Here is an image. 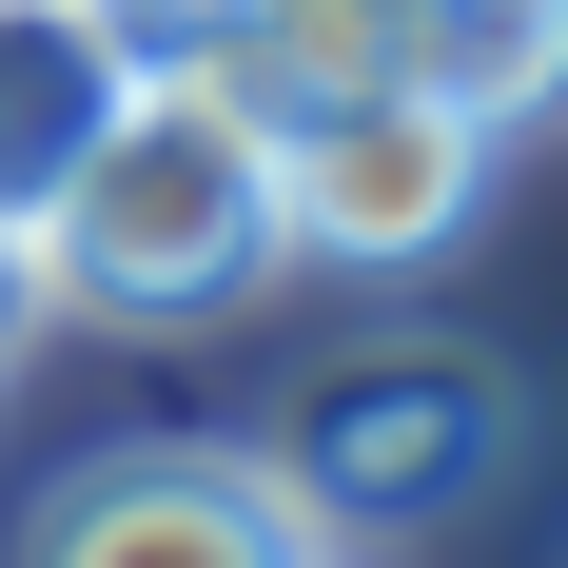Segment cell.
I'll return each mask as SVG.
<instances>
[{
	"mask_svg": "<svg viewBox=\"0 0 568 568\" xmlns=\"http://www.w3.org/2000/svg\"><path fill=\"white\" fill-rule=\"evenodd\" d=\"M40 334V255H20V235H0V353Z\"/></svg>",
	"mask_w": 568,
	"mask_h": 568,
	"instance_id": "9c48e42d",
	"label": "cell"
},
{
	"mask_svg": "<svg viewBox=\"0 0 568 568\" xmlns=\"http://www.w3.org/2000/svg\"><path fill=\"white\" fill-rule=\"evenodd\" d=\"M549 59H568V0H412V79L452 118H490V138L549 99Z\"/></svg>",
	"mask_w": 568,
	"mask_h": 568,
	"instance_id": "52a82bcc",
	"label": "cell"
},
{
	"mask_svg": "<svg viewBox=\"0 0 568 568\" xmlns=\"http://www.w3.org/2000/svg\"><path fill=\"white\" fill-rule=\"evenodd\" d=\"M118 79H138V59H118V20H99V0H0V235L59 196V158L99 138V99H118Z\"/></svg>",
	"mask_w": 568,
	"mask_h": 568,
	"instance_id": "5b68a950",
	"label": "cell"
},
{
	"mask_svg": "<svg viewBox=\"0 0 568 568\" xmlns=\"http://www.w3.org/2000/svg\"><path fill=\"white\" fill-rule=\"evenodd\" d=\"M20 255H40V314H118V334L235 314L275 275V138L216 99V59H138L59 158V196L20 216Z\"/></svg>",
	"mask_w": 568,
	"mask_h": 568,
	"instance_id": "6da1fadb",
	"label": "cell"
},
{
	"mask_svg": "<svg viewBox=\"0 0 568 568\" xmlns=\"http://www.w3.org/2000/svg\"><path fill=\"white\" fill-rule=\"evenodd\" d=\"M99 20H118V59H196V40L235 20V0H99Z\"/></svg>",
	"mask_w": 568,
	"mask_h": 568,
	"instance_id": "ba28073f",
	"label": "cell"
},
{
	"mask_svg": "<svg viewBox=\"0 0 568 568\" xmlns=\"http://www.w3.org/2000/svg\"><path fill=\"white\" fill-rule=\"evenodd\" d=\"M510 373L452 334H412V353H334V373H294L275 412V490L314 529H432L470 510V490H510Z\"/></svg>",
	"mask_w": 568,
	"mask_h": 568,
	"instance_id": "7a4b0ae2",
	"label": "cell"
},
{
	"mask_svg": "<svg viewBox=\"0 0 568 568\" xmlns=\"http://www.w3.org/2000/svg\"><path fill=\"white\" fill-rule=\"evenodd\" d=\"M294 549L334 529L275 490V452H118L20 529V568H294Z\"/></svg>",
	"mask_w": 568,
	"mask_h": 568,
	"instance_id": "277c9868",
	"label": "cell"
},
{
	"mask_svg": "<svg viewBox=\"0 0 568 568\" xmlns=\"http://www.w3.org/2000/svg\"><path fill=\"white\" fill-rule=\"evenodd\" d=\"M294 568H334V549H294Z\"/></svg>",
	"mask_w": 568,
	"mask_h": 568,
	"instance_id": "30bf717a",
	"label": "cell"
},
{
	"mask_svg": "<svg viewBox=\"0 0 568 568\" xmlns=\"http://www.w3.org/2000/svg\"><path fill=\"white\" fill-rule=\"evenodd\" d=\"M470 196H490V118H452L432 79H353V99L275 118V255L412 275L470 235Z\"/></svg>",
	"mask_w": 568,
	"mask_h": 568,
	"instance_id": "3957f363",
	"label": "cell"
},
{
	"mask_svg": "<svg viewBox=\"0 0 568 568\" xmlns=\"http://www.w3.org/2000/svg\"><path fill=\"white\" fill-rule=\"evenodd\" d=\"M196 59H216V99L275 138V118L353 99V79H412V0H235Z\"/></svg>",
	"mask_w": 568,
	"mask_h": 568,
	"instance_id": "8992f818",
	"label": "cell"
}]
</instances>
